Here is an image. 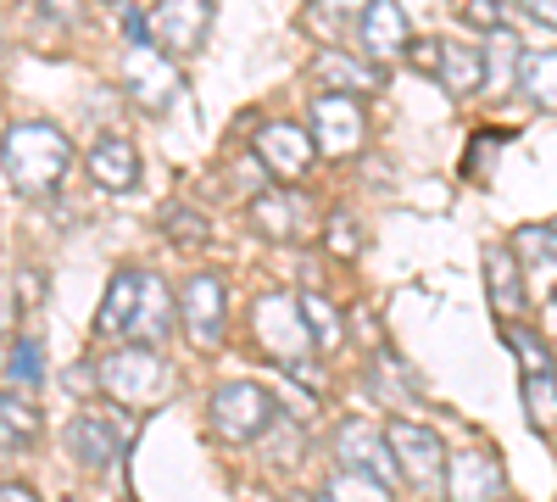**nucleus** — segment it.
<instances>
[{"mask_svg": "<svg viewBox=\"0 0 557 502\" xmlns=\"http://www.w3.org/2000/svg\"><path fill=\"white\" fill-rule=\"evenodd\" d=\"M12 318H17V307H12V296H7V291H0V335L12 330Z\"/></svg>", "mask_w": 557, "mask_h": 502, "instance_id": "obj_40", "label": "nucleus"}, {"mask_svg": "<svg viewBox=\"0 0 557 502\" xmlns=\"http://www.w3.org/2000/svg\"><path fill=\"white\" fill-rule=\"evenodd\" d=\"M12 380H45L39 341H17V352H12Z\"/></svg>", "mask_w": 557, "mask_h": 502, "instance_id": "obj_33", "label": "nucleus"}, {"mask_svg": "<svg viewBox=\"0 0 557 502\" xmlns=\"http://www.w3.org/2000/svg\"><path fill=\"white\" fill-rule=\"evenodd\" d=\"M89 179H96L101 191H134L139 185V151H134V140H123V134L101 140L96 151H89Z\"/></svg>", "mask_w": 557, "mask_h": 502, "instance_id": "obj_20", "label": "nucleus"}, {"mask_svg": "<svg viewBox=\"0 0 557 502\" xmlns=\"http://www.w3.org/2000/svg\"><path fill=\"white\" fill-rule=\"evenodd\" d=\"M412 57L424 62V68H435L441 89H451L457 101H462V96H474V89L485 84V62H480V51H469V45H457V39L412 45Z\"/></svg>", "mask_w": 557, "mask_h": 502, "instance_id": "obj_14", "label": "nucleus"}, {"mask_svg": "<svg viewBox=\"0 0 557 502\" xmlns=\"http://www.w3.org/2000/svg\"><path fill=\"white\" fill-rule=\"evenodd\" d=\"M335 458H341V469L380 480L385 491L401 486V469H396V458H391L385 436H380V430H368V425H357V419H346V425L335 430Z\"/></svg>", "mask_w": 557, "mask_h": 502, "instance_id": "obj_10", "label": "nucleus"}, {"mask_svg": "<svg viewBox=\"0 0 557 502\" xmlns=\"http://www.w3.org/2000/svg\"><path fill=\"white\" fill-rule=\"evenodd\" d=\"M67 162H73V146L51 123H12L7 134H0V173H7V185L23 191V196L57 191Z\"/></svg>", "mask_w": 557, "mask_h": 502, "instance_id": "obj_1", "label": "nucleus"}, {"mask_svg": "<svg viewBox=\"0 0 557 502\" xmlns=\"http://www.w3.org/2000/svg\"><path fill=\"white\" fill-rule=\"evenodd\" d=\"M273 419H278L273 396L251 380H228V385L212 391V425H218L223 441H257Z\"/></svg>", "mask_w": 557, "mask_h": 502, "instance_id": "obj_4", "label": "nucleus"}, {"mask_svg": "<svg viewBox=\"0 0 557 502\" xmlns=\"http://www.w3.org/2000/svg\"><path fill=\"white\" fill-rule=\"evenodd\" d=\"M552 230H557V223H552Z\"/></svg>", "mask_w": 557, "mask_h": 502, "instance_id": "obj_41", "label": "nucleus"}, {"mask_svg": "<svg viewBox=\"0 0 557 502\" xmlns=\"http://www.w3.org/2000/svg\"><path fill=\"white\" fill-rule=\"evenodd\" d=\"M0 502H39L28 486H17V480H7V486H0Z\"/></svg>", "mask_w": 557, "mask_h": 502, "instance_id": "obj_38", "label": "nucleus"}, {"mask_svg": "<svg viewBox=\"0 0 557 502\" xmlns=\"http://www.w3.org/2000/svg\"><path fill=\"white\" fill-rule=\"evenodd\" d=\"M362 51L374 62H391V57H407L412 51V23L401 12V0H368L362 7Z\"/></svg>", "mask_w": 557, "mask_h": 502, "instance_id": "obj_16", "label": "nucleus"}, {"mask_svg": "<svg viewBox=\"0 0 557 502\" xmlns=\"http://www.w3.org/2000/svg\"><path fill=\"white\" fill-rule=\"evenodd\" d=\"M513 84L524 89L541 112H557V51H519Z\"/></svg>", "mask_w": 557, "mask_h": 502, "instance_id": "obj_21", "label": "nucleus"}, {"mask_svg": "<svg viewBox=\"0 0 557 502\" xmlns=\"http://www.w3.org/2000/svg\"><path fill=\"white\" fill-rule=\"evenodd\" d=\"M207 23H212V0H157L151 45L162 57H190V51H201Z\"/></svg>", "mask_w": 557, "mask_h": 502, "instance_id": "obj_6", "label": "nucleus"}, {"mask_svg": "<svg viewBox=\"0 0 557 502\" xmlns=\"http://www.w3.org/2000/svg\"><path fill=\"white\" fill-rule=\"evenodd\" d=\"M502 341L519 352L524 375H552V352H546V341H541V335H530L524 325H502Z\"/></svg>", "mask_w": 557, "mask_h": 502, "instance_id": "obj_28", "label": "nucleus"}, {"mask_svg": "<svg viewBox=\"0 0 557 502\" xmlns=\"http://www.w3.org/2000/svg\"><path fill=\"white\" fill-rule=\"evenodd\" d=\"M178 89V68L157 51V45H128V96L134 107L146 112H162Z\"/></svg>", "mask_w": 557, "mask_h": 502, "instance_id": "obj_15", "label": "nucleus"}, {"mask_svg": "<svg viewBox=\"0 0 557 502\" xmlns=\"http://www.w3.org/2000/svg\"><path fill=\"white\" fill-rule=\"evenodd\" d=\"M513 246H519L524 257H535V262H552V268H557V230H519V235H513Z\"/></svg>", "mask_w": 557, "mask_h": 502, "instance_id": "obj_32", "label": "nucleus"}, {"mask_svg": "<svg viewBox=\"0 0 557 502\" xmlns=\"http://www.w3.org/2000/svg\"><path fill=\"white\" fill-rule=\"evenodd\" d=\"M39 436V407L28 396L0 391V446H28Z\"/></svg>", "mask_w": 557, "mask_h": 502, "instance_id": "obj_24", "label": "nucleus"}, {"mask_svg": "<svg viewBox=\"0 0 557 502\" xmlns=\"http://www.w3.org/2000/svg\"><path fill=\"white\" fill-rule=\"evenodd\" d=\"M257 157L268 162L273 179L296 185V179L312 168V157H318L312 128H301V123H262V128H257Z\"/></svg>", "mask_w": 557, "mask_h": 502, "instance_id": "obj_12", "label": "nucleus"}, {"mask_svg": "<svg viewBox=\"0 0 557 502\" xmlns=\"http://www.w3.org/2000/svg\"><path fill=\"white\" fill-rule=\"evenodd\" d=\"M446 497L451 502H502L507 497V475L485 446H462L446 458Z\"/></svg>", "mask_w": 557, "mask_h": 502, "instance_id": "obj_11", "label": "nucleus"}, {"mask_svg": "<svg viewBox=\"0 0 557 502\" xmlns=\"http://www.w3.org/2000/svg\"><path fill=\"white\" fill-rule=\"evenodd\" d=\"M485 291H491V307H496L502 325H519V313H524V268H519V257L507 246L485 252Z\"/></svg>", "mask_w": 557, "mask_h": 502, "instance_id": "obj_19", "label": "nucleus"}, {"mask_svg": "<svg viewBox=\"0 0 557 502\" xmlns=\"http://www.w3.org/2000/svg\"><path fill=\"white\" fill-rule=\"evenodd\" d=\"M368 140V118L357 96H318L312 101V146L323 157H351Z\"/></svg>", "mask_w": 557, "mask_h": 502, "instance_id": "obj_8", "label": "nucleus"}, {"mask_svg": "<svg viewBox=\"0 0 557 502\" xmlns=\"http://www.w3.org/2000/svg\"><path fill=\"white\" fill-rule=\"evenodd\" d=\"M312 7H323V12H357V7H368V0H312Z\"/></svg>", "mask_w": 557, "mask_h": 502, "instance_id": "obj_39", "label": "nucleus"}, {"mask_svg": "<svg viewBox=\"0 0 557 502\" xmlns=\"http://www.w3.org/2000/svg\"><path fill=\"white\" fill-rule=\"evenodd\" d=\"M480 62H485V84H496V78H507V73H513L519 68V39L513 34H491V45H485V51H480Z\"/></svg>", "mask_w": 557, "mask_h": 502, "instance_id": "obj_29", "label": "nucleus"}, {"mask_svg": "<svg viewBox=\"0 0 557 502\" xmlns=\"http://www.w3.org/2000/svg\"><path fill=\"white\" fill-rule=\"evenodd\" d=\"M178 318L184 330H190V341L201 346H218L223 341V325H228V291L218 273H190L178 291Z\"/></svg>", "mask_w": 557, "mask_h": 502, "instance_id": "obj_7", "label": "nucleus"}, {"mask_svg": "<svg viewBox=\"0 0 557 502\" xmlns=\"http://www.w3.org/2000/svg\"><path fill=\"white\" fill-rule=\"evenodd\" d=\"M257 330H262V341H268V352H273L278 369H285V363H296L301 352H312V341H307V330H301V313H296V302H285V296H268V302H262Z\"/></svg>", "mask_w": 557, "mask_h": 502, "instance_id": "obj_17", "label": "nucleus"}, {"mask_svg": "<svg viewBox=\"0 0 557 502\" xmlns=\"http://www.w3.org/2000/svg\"><path fill=\"white\" fill-rule=\"evenodd\" d=\"M330 246H335V257H351V252H357V235H351V212H335V218H330Z\"/></svg>", "mask_w": 557, "mask_h": 502, "instance_id": "obj_35", "label": "nucleus"}, {"mask_svg": "<svg viewBox=\"0 0 557 502\" xmlns=\"http://www.w3.org/2000/svg\"><path fill=\"white\" fill-rule=\"evenodd\" d=\"M368 391H374L380 402H391V407L412 402V380H407V369L391 352H374V363H368Z\"/></svg>", "mask_w": 557, "mask_h": 502, "instance_id": "obj_25", "label": "nucleus"}, {"mask_svg": "<svg viewBox=\"0 0 557 502\" xmlns=\"http://www.w3.org/2000/svg\"><path fill=\"white\" fill-rule=\"evenodd\" d=\"M385 446H391L401 480H412L418 491H435V486L446 480V441H441L430 425L391 419V425H385Z\"/></svg>", "mask_w": 557, "mask_h": 502, "instance_id": "obj_3", "label": "nucleus"}, {"mask_svg": "<svg viewBox=\"0 0 557 502\" xmlns=\"http://www.w3.org/2000/svg\"><path fill=\"white\" fill-rule=\"evenodd\" d=\"M123 34H128L134 45H151V17L139 12V7H123Z\"/></svg>", "mask_w": 557, "mask_h": 502, "instance_id": "obj_36", "label": "nucleus"}, {"mask_svg": "<svg viewBox=\"0 0 557 502\" xmlns=\"http://www.w3.org/2000/svg\"><path fill=\"white\" fill-rule=\"evenodd\" d=\"M134 296H139V273L134 268H117L112 273V291H107V307L96 313V335H123L128 313H134Z\"/></svg>", "mask_w": 557, "mask_h": 502, "instance_id": "obj_23", "label": "nucleus"}, {"mask_svg": "<svg viewBox=\"0 0 557 502\" xmlns=\"http://www.w3.org/2000/svg\"><path fill=\"white\" fill-rule=\"evenodd\" d=\"M519 7H524V12H535L541 23H552V28H557V0H519Z\"/></svg>", "mask_w": 557, "mask_h": 502, "instance_id": "obj_37", "label": "nucleus"}, {"mask_svg": "<svg viewBox=\"0 0 557 502\" xmlns=\"http://www.w3.org/2000/svg\"><path fill=\"white\" fill-rule=\"evenodd\" d=\"M524 414L541 436L557 430V375H524Z\"/></svg>", "mask_w": 557, "mask_h": 502, "instance_id": "obj_26", "label": "nucleus"}, {"mask_svg": "<svg viewBox=\"0 0 557 502\" xmlns=\"http://www.w3.org/2000/svg\"><path fill=\"white\" fill-rule=\"evenodd\" d=\"M96 375H101V391L117 396L123 407H151L168 391V357L151 352V346H128L123 341L117 352H107L96 363Z\"/></svg>", "mask_w": 557, "mask_h": 502, "instance_id": "obj_2", "label": "nucleus"}, {"mask_svg": "<svg viewBox=\"0 0 557 502\" xmlns=\"http://www.w3.org/2000/svg\"><path fill=\"white\" fill-rule=\"evenodd\" d=\"M507 140V128H496V134H480V140H474V151H469V162H462V168H469L474 179H480V168H485V157L496 162V146Z\"/></svg>", "mask_w": 557, "mask_h": 502, "instance_id": "obj_34", "label": "nucleus"}, {"mask_svg": "<svg viewBox=\"0 0 557 502\" xmlns=\"http://www.w3.org/2000/svg\"><path fill=\"white\" fill-rule=\"evenodd\" d=\"M251 230L278 241V246H296V241H312L318 218H312V201L290 185H268L251 196Z\"/></svg>", "mask_w": 557, "mask_h": 502, "instance_id": "obj_5", "label": "nucleus"}, {"mask_svg": "<svg viewBox=\"0 0 557 502\" xmlns=\"http://www.w3.org/2000/svg\"><path fill=\"white\" fill-rule=\"evenodd\" d=\"M307 73L312 84H323V96H368V89H380V68L351 51H318Z\"/></svg>", "mask_w": 557, "mask_h": 502, "instance_id": "obj_18", "label": "nucleus"}, {"mask_svg": "<svg viewBox=\"0 0 557 502\" xmlns=\"http://www.w3.org/2000/svg\"><path fill=\"white\" fill-rule=\"evenodd\" d=\"M168 335H173V291L157 280V273H139V296H134V313L123 325V341L157 352Z\"/></svg>", "mask_w": 557, "mask_h": 502, "instance_id": "obj_13", "label": "nucleus"}, {"mask_svg": "<svg viewBox=\"0 0 557 502\" xmlns=\"http://www.w3.org/2000/svg\"><path fill=\"white\" fill-rule=\"evenodd\" d=\"M162 230H168L173 241H184V246H201V241H207V223H201V212H190V207H168V212H162Z\"/></svg>", "mask_w": 557, "mask_h": 502, "instance_id": "obj_30", "label": "nucleus"}, {"mask_svg": "<svg viewBox=\"0 0 557 502\" xmlns=\"http://www.w3.org/2000/svg\"><path fill=\"white\" fill-rule=\"evenodd\" d=\"M296 313H301V330H307V341H312V352H335L341 346V313H335V302L330 296H301L296 302Z\"/></svg>", "mask_w": 557, "mask_h": 502, "instance_id": "obj_22", "label": "nucleus"}, {"mask_svg": "<svg viewBox=\"0 0 557 502\" xmlns=\"http://www.w3.org/2000/svg\"><path fill=\"white\" fill-rule=\"evenodd\" d=\"M318 502H391V491L380 480H368V475H351V469H335L330 480H323Z\"/></svg>", "mask_w": 557, "mask_h": 502, "instance_id": "obj_27", "label": "nucleus"}, {"mask_svg": "<svg viewBox=\"0 0 557 502\" xmlns=\"http://www.w3.org/2000/svg\"><path fill=\"white\" fill-rule=\"evenodd\" d=\"M128 446V425H117L112 414H101V407H84V414H73L67 425V452L84 464V469H112L123 458Z\"/></svg>", "mask_w": 557, "mask_h": 502, "instance_id": "obj_9", "label": "nucleus"}, {"mask_svg": "<svg viewBox=\"0 0 557 502\" xmlns=\"http://www.w3.org/2000/svg\"><path fill=\"white\" fill-rule=\"evenodd\" d=\"M462 23H474L485 34H502V0H451Z\"/></svg>", "mask_w": 557, "mask_h": 502, "instance_id": "obj_31", "label": "nucleus"}]
</instances>
